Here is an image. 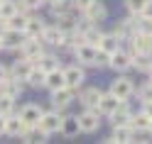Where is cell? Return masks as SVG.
<instances>
[{
  "mask_svg": "<svg viewBox=\"0 0 152 144\" xmlns=\"http://www.w3.org/2000/svg\"><path fill=\"white\" fill-rule=\"evenodd\" d=\"M17 51H20L22 59L37 64V61H39V56L44 54V42L39 39V37H25V42H22V46Z\"/></svg>",
  "mask_w": 152,
  "mask_h": 144,
  "instance_id": "6da1fadb",
  "label": "cell"
},
{
  "mask_svg": "<svg viewBox=\"0 0 152 144\" xmlns=\"http://www.w3.org/2000/svg\"><path fill=\"white\" fill-rule=\"evenodd\" d=\"M61 120H64V115H61V110H44L42 112V117H39V127L47 132V134H54V132H59L61 130Z\"/></svg>",
  "mask_w": 152,
  "mask_h": 144,
  "instance_id": "7a4b0ae2",
  "label": "cell"
},
{
  "mask_svg": "<svg viewBox=\"0 0 152 144\" xmlns=\"http://www.w3.org/2000/svg\"><path fill=\"white\" fill-rule=\"evenodd\" d=\"M108 93H113L118 100H128L132 93H135V83H132L128 76H118L115 81H110V90Z\"/></svg>",
  "mask_w": 152,
  "mask_h": 144,
  "instance_id": "3957f363",
  "label": "cell"
},
{
  "mask_svg": "<svg viewBox=\"0 0 152 144\" xmlns=\"http://www.w3.org/2000/svg\"><path fill=\"white\" fill-rule=\"evenodd\" d=\"M76 120H79V130L86 134L98 132V127H101V112L98 110H83L81 115H76Z\"/></svg>",
  "mask_w": 152,
  "mask_h": 144,
  "instance_id": "277c9868",
  "label": "cell"
},
{
  "mask_svg": "<svg viewBox=\"0 0 152 144\" xmlns=\"http://www.w3.org/2000/svg\"><path fill=\"white\" fill-rule=\"evenodd\" d=\"M81 17H83L86 22H91V25H101V22L108 17V7H106V3H101V0H93L86 10L81 12Z\"/></svg>",
  "mask_w": 152,
  "mask_h": 144,
  "instance_id": "5b68a950",
  "label": "cell"
},
{
  "mask_svg": "<svg viewBox=\"0 0 152 144\" xmlns=\"http://www.w3.org/2000/svg\"><path fill=\"white\" fill-rule=\"evenodd\" d=\"M83 81H86V71H83L81 64H74V66H66L64 69V83L69 85V88L79 90L83 85Z\"/></svg>",
  "mask_w": 152,
  "mask_h": 144,
  "instance_id": "8992f818",
  "label": "cell"
},
{
  "mask_svg": "<svg viewBox=\"0 0 152 144\" xmlns=\"http://www.w3.org/2000/svg\"><path fill=\"white\" fill-rule=\"evenodd\" d=\"M76 93H79V90L69 88V85H61V88L52 90V105H54L56 110H66L71 105V100L76 98Z\"/></svg>",
  "mask_w": 152,
  "mask_h": 144,
  "instance_id": "52a82bcc",
  "label": "cell"
},
{
  "mask_svg": "<svg viewBox=\"0 0 152 144\" xmlns=\"http://www.w3.org/2000/svg\"><path fill=\"white\" fill-rule=\"evenodd\" d=\"M108 66H110L113 71H118V73H125L128 69H132V54L125 51V49H115V51L110 54Z\"/></svg>",
  "mask_w": 152,
  "mask_h": 144,
  "instance_id": "ba28073f",
  "label": "cell"
},
{
  "mask_svg": "<svg viewBox=\"0 0 152 144\" xmlns=\"http://www.w3.org/2000/svg\"><path fill=\"white\" fill-rule=\"evenodd\" d=\"M137 17H140V15H130V17H125V20H120V22L115 25V30H113V34H115L120 42L130 39V37L137 32Z\"/></svg>",
  "mask_w": 152,
  "mask_h": 144,
  "instance_id": "9c48e42d",
  "label": "cell"
},
{
  "mask_svg": "<svg viewBox=\"0 0 152 144\" xmlns=\"http://www.w3.org/2000/svg\"><path fill=\"white\" fill-rule=\"evenodd\" d=\"M42 112H44L42 105H37V103H27V105H22V108H20V112H17V115H20V120L25 122V127H32V124L39 122Z\"/></svg>",
  "mask_w": 152,
  "mask_h": 144,
  "instance_id": "30bf717a",
  "label": "cell"
},
{
  "mask_svg": "<svg viewBox=\"0 0 152 144\" xmlns=\"http://www.w3.org/2000/svg\"><path fill=\"white\" fill-rule=\"evenodd\" d=\"M96 49L98 46H91L86 42H81V44H76L74 46V56H76V61H79L81 66H93V59H96Z\"/></svg>",
  "mask_w": 152,
  "mask_h": 144,
  "instance_id": "8fae6325",
  "label": "cell"
},
{
  "mask_svg": "<svg viewBox=\"0 0 152 144\" xmlns=\"http://www.w3.org/2000/svg\"><path fill=\"white\" fill-rule=\"evenodd\" d=\"M3 39V49H10V51H17L25 42V32L22 30H12V27H7L5 34L0 37Z\"/></svg>",
  "mask_w": 152,
  "mask_h": 144,
  "instance_id": "7c38bea8",
  "label": "cell"
},
{
  "mask_svg": "<svg viewBox=\"0 0 152 144\" xmlns=\"http://www.w3.org/2000/svg\"><path fill=\"white\" fill-rule=\"evenodd\" d=\"M128 142H135V132L130 130V124L113 127V134L106 139V144H128Z\"/></svg>",
  "mask_w": 152,
  "mask_h": 144,
  "instance_id": "4fadbf2b",
  "label": "cell"
},
{
  "mask_svg": "<svg viewBox=\"0 0 152 144\" xmlns=\"http://www.w3.org/2000/svg\"><path fill=\"white\" fill-rule=\"evenodd\" d=\"M7 71H10V78H17V81H27V76H30V71H32V61H27V59H17L12 66H7Z\"/></svg>",
  "mask_w": 152,
  "mask_h": 144,
  "instance_id": "5bb4252c",
  "label": "cell"
},
{
  "mask_svg": "<svg viewBox=\"0 0 152 144\" xmlns=\"http://www.w3.org/2000/svg\"><path fill=\"white\" fill-rule=\"evenodd\" d=\"M101 88H83L79 93V103L83 105V110H96V105L101 100Z\"/></svg>",
  "mask_w": 152,
  "mask_h": 144,
  "instance_id": "9a60e30c",
  "label": "cell"
},
{
  "mask_svg": "<svg viewBox=\"0 0 152 144\" xmlns=\"http://www.w3.org/2000/svg\"><path fill=\"white\" fill-rule=\"evenodd\" d=\"M118 98L113 93H101V100H98V105H96V110L101 112V117H108L110 112H115L118 110Z\"/></svg>",
  "mask_w": 152,
  "mask_h": 144,
  "instance_id": "2e32d148",
  "label": "cell"
},
{
  "mask_svg": "<svg viewBox=\"0 0 152 144\" xmlns=\"http://www.w3.org/2000/svg\"><path fill=\"white\" fill-rule=\"evenodd\" d=\"M135 51H140V54H152V42H150L147 34L135 32V34L130 37V54H135Z\"/></svg>",
  "mask_w": 152,
  "mask_h": 144,
  "instance_id": "e0dca14e",
  "label": "cell"
},
{
  "mask_svg": "<svg viewBox=\"0 0 152 144\" xmlns=\"http://www.w3.org/2000/svg\"><path fill=\"white\" fill-rule=\"evenodd\" d=\"M20 139L27 142V144H37V142H47L49 134H47L39 124H32V127H25V132L20 134Z\"/></svg>",
  "mask_w": 152,
  "mask_h": 144,
  "instance_id": "ac0fdd59",
  "label": "cell"
},
{
  "mask_svg": "<svg viewBox=\"0 0 152 144\" xmlns=\"http://www.w3.org/2000/svg\"><path fill=\"white\" fill-rule=\"evenodd\" d=\"M64 83V69L61 66H54V69L47 71V78H44V88H49V90H56V88H61Z\"/></svg>",
  "mask_w": 152,
  "mask_h": 144,
  "instance_id": "d6986e66",
  "label": "cell"
},
{
  "mask_svg": "<svg viewBox=\"0 0 152 144\" xmlns=\"http://www.w3.org/2000/svg\"><path fill=\"white\" fill-rule=\"evenodd\" d=\"M22 132H25V122L20 120V115H17V112L7 115V117H5V134H7V137H20Z\"/></svg>",
  "mask_w": 152,
  "mask_h": 144,
  "instance_id": "ffe728a7",
  "label": "cell"
},
{
  "mask_svg": "<svg viewBox=\"0 0 152 144\" xmlns=\"http://www.w3.org/2000/svg\"><path fill=\"white\" fill-rule=\"evenodd\" d=\"M128 124H130V130H132V132H137V134H145V132L150 130V117H147V115L142 112V110H140V112H132Z\"/></svg>",
  "mask_w": 152,
  "mask_h": 144,
  "instance_id": "44dd1931",
  "label": "cell"
},
{
  "mask_svg": "<svg viewBox=\"0 0 152 144\" xmlns=\"http://www.w3.org/2000/svg\"><path fill=\"white\" fill-rule=\"evenodd\" d=\"M61 37H64V32H61L56 25H47L39 39H42L44 44H49V46H59V44H61Z\"/></svg>",
  "mask_w": 152,
  "mask_h": 144,
  "instance_id": "7402d4cb",
  "label": "cell"
},
{
  "mask_svg": "<svg viewBox=\"0 0 152 144\" xmlns=\"http://www.w3.org/2000/svg\"><path fill=\"white\" fill-rule=\"evenodd\" d=\"M44 27H47V22L42 20V17L30 15V20H27V25H25V37H42Z\"/></svg>",
  "mask_w": 152,
  "mask_h": 144,
  "instance_id": "603a6c76",
  "label": "cell"
},
{
  "mask_svg": "<svg viewBox=\"0 0 152 144\" xmlns=\"http://www.w3.org/2000/svg\"><path fill=\"white\" fill-rule=\"evenodd\" d=\"M81 37H83V42H86V44L98 46V44H101V37H103V30H101L98 25H88L86 30L81 32Z\"/></svg>",
  "mask_w": 152,
  "mask_h": 144,
  "instance_id": "cb8c5ba5",
  "label": "cell"
},
{
  "mask_svg": "<svg viewBox=\"0 0 152 144\" xmlns=\"http://www.w3.org/2000/svg\"><path fill=\"white\" fill-rule=\"evenodd\" d=\"M132 69H137L142 73H150V69H152V54L135 51V54H132Z\"/></svg>",
  "mask_w": 152,
  "mask_h": 144,
  "instance_id": "d4e9b609",
  "label": "cell"
},
{
  "mask_svg": "<svg viewBox=\"0 0 152 144\" xmlns=\"http://www.w3.org/2000/svg\"><path fill=\"white\" fill-rule=\"evenodd\" d=\"M44 78H47V71L39 69L37 64H32V71H30V76H27L25 83H30L32 88H44Z\"/></svg>",
  "mask_w": 152,
  "mask_h": 144,
  "instance_id": "484cf974",
  "label": "cell"
},
{
  "mask_svg": "<svg viewBox=\"0 0 152 144\" xmlns=\"http://www.w3.org/2000/svg\"><path fill=\"white\" fill-rule=\"evenodd\" d=\"M22 81H17V78H7V81H3V95H10V98H20L22 95Z\"/></svg>",
  "mask_w": 152,
  "mask_h": 144,
  "instance_id": "4316f807",
  "label": "cell"
},
{
  "mask_svg": "<svg viewBox=\"0 0 152 144\" xmlns=\"http://www.w3.org/2000/svg\"><path fill=\"white\" fill-rule=\"evenodd\" d=\"M59 132L64 134L66 139L76 137V134L81 132V130H79V120H76V117H64V120H61V130H59Z\"/></svg>",
  "mask_w": 152,
  "mask_h": 144,
  "instance_id": "83f0119b",
  "label": "cell"
},
{
  "mask_svg": "<svg viewBox=\"0 0 152 144\" xmlns=\"http://www.w3.org/2000/svg\"><path fill=\"white\" fill-rule=\"evenodd\" d=\"M98 49H103V51H108V54H113V51H115V49H120V39H118V37L115 34H106V32H103V37H101V44H98Z\"/></svg>",
  "mask_w": 152,
  "mask_h": 144,
  "instance_id": "f1b7e54d",
  "label": "cell"
},
{
  "mask_svg": "<svg viewBox=\"0 0 152 144\" xmlns=\"http://www.w3.org/2000/svg\"><path fill=\"white\" fill-rule=\"evenodd\" d=\"M130 115H132L130 108H118L115 112H110L108 117H110V124H113V127H118V124H128V122H130Z\"/></svg>",
  "mask_w": 152,
  "mask_h": 144,
  "instance_id": "f546056e",
  "label": "cell"
},
{
  "mask_svg": "<svg viewBox=\"0 0 152 144\" xmlns=\"http://www.w3.org/2000/svg\"><path fill=\"white\" fill-rule=\"evenodd\" d=\"M30 15H34V12H15L10 20H7V27H12V30H22V32H25V25H27V20H30Z\"/></svg>",
  "mask_w": 152,
  "mask_h": 144,
  "instance_id": "4dcf8cb0",
  "label": "cell"
},
{
  "mask_svg": "<svg viewBox=\"0 0 152 144\" xmlns=\"http://www.w3.org/2000/svg\"><path fill=\"white\" fill-rule=\"evenodd\" d=\"M17 12V0H0V17L3 20H10Z\"/></svg>",
  "mask_w": 152,
  "mask_h": 144,
  "instance_id": "1f68e13d",
  "label": "cell"
},
{
  "mask_svg": "<svg viewBox=\"0 0 152 144\" xmlns=\"http://www.w3.org/2000/svg\"><path fill=\"white\" fill-rule=\"evenodd\" d=\"M15 112V98H10V95H0V115L3 117H7V115Z\"/></svg>",
  "mask_w": 152,
  "mask_h": 144,
  "instance_id": "d6a6232c",
  "label": "cell"
},
{
  "mask_svg": "<svg viewBox=\"0 0 152 144\" xmlns=\"http://www.w3.org/2000/svg\"><path fill=\"white\" fill-rule=\"evenodd\" d=\"M56 61H59V59H56L54 54H47V51H44V54L39 56V61H37V66H39V69H44V71H49V69H54V66H59Z\"/></svg>",
  "mask_w": 152,
  "mask_h": 144,
  "instance_id": "836d02e7",
  "label": "cell"
},
{
  "mask_svg": "<svg viewBox=\"0 0 152 144\" xmlns=\"http://www.w3.org/2000/svg\"><path fill=\"white\" fill-rule=\"evenodd\" d=\"M145 5H147V0H125V7L130 15H140L145 10Z\"/></svg>",
  "mask_w": 152,
  "mask_h": 144,
  "instance_id": "e575fe53",
  "label": "cell"
},
{
  "mask_svg": "<svg viewBox=\"0 0 152 144\" xmlns=\"http://www.w3.org/2000/svg\"><path fill=\"white\" fill-rule=\"evenodd\" d=\"M110 61V54L103 51V49H96V59H93V66H98V69H106Z\"/></svg>",
  "mask_w": 152,
  "mask_h": 144,
  "instance_id": "d590c367",
  "label": "cell"
},
{
  "mask_svg": "<svg viewBox=\"0 0 152 144\" xmlns=\"http://www.w3.org/2000/svg\"><path fill=\"white\" fill-rule=\"evenodd\" d=\"M137 98H140V103L152 100V81H147L145 85H140V88H137Z\"/></svg>",
  "mask_w": 152,
  "mask_h": 144,
  "instance_id": "8d00e7d4",
  "label": "cell"
},
{
  "mask_svg": "<svg viewBox=\"0 0 152 144\" xmlns=\"http://www.w3.org/2000/svg\"><path fill=\"white\" fill-rule=\"evenodd\" d=\"M137 32L150 37V34H152V20H147V17L140 15V17H137Z\"/></svg>",
  "mask_w": 152,
  "mask_h": 144,
  "instance_id": "74e56055",
  "label": "cell"
},
{
  "mask_svg": "<svg viewBox=\"0 0 152 144\" xmlns=\"http://www.w3.org/2000/svg\"><path fill=\"white\" fill-rule=\"evenodd\" d=\"M91 3H93V0H71L69 5L74 7V10H79V12H83V10H86V7L91 5Z\"/></svg>",
  "mask_w": 152,
  "mask_h": 144,
  "instance_id": "f35d334b",
  "label": "cell"
},
{
  "mask_svg": "<svg viewBox=\"0 0 152 144\" xmlns=\"http://www.w3.org/2000/svg\"><path fill=\"white\" fill-rule=\"evenodd\" d=\"M25 7H30V10H39V7L44 5V0H22Z\"/></svg>",
  "mask_w": 152,
  "mask_h": 144,
  "instance_id": "ab89813d",
  "label": "cell"
},
{
  "mask_svg": "<svg viewBox=\"0 0 152 144\" xmlns=\"http://www.w3.org/2000/svg\"><path fill=\"white\" fill-rule=\"evenodd\" d=\"M7 78H10V71H7V66H5V64H0V83L7 81Z\"/></svg>",
  "mask_w": 152,
  "mask_h": 144,
  "instance_id": "60d3db41",
  "label": "cell"
},
{
  "mask_svg": "<svg viewBox=\"0 0 152 144\" xmlns=\"http://www.w3.org/2000/svg\"><path fill=\"white\" fill-rule=\"evenodd\" d=\"M142 17H147V20H152V0H147V5H145V10L140 12Z\"/></svg>",
  "mask_w": 152,
  "mask_h": 144,
  "instance_id": "b9f144b4",
  "label": "cell"
},
{
  "mask_svg": "<svg viewBox=\"0 0 152 144\" xmlns=\"http://www.w3.org/2000/svg\"><path fill=\"white\" fill-rule=\"evenodd\" d=\"M142 112H145L147 117L152 120V100H147V103H142Z\"/></svg>",
  "mask_w": 152,
  "mask_h": 144,
  "instance_id": "7bdbcfd3",
  "label": "cell"
},
{
  "mask_svg": "<svg viewBox=\"0 0 152 144\" xmlns=\"http://www.w3.org/2000/svg\"><path fill=\"white\" fill-rule=\"evenodd\" d=\"M5 30H7V20H3V17H0V37L5 34Z\"/></svg>",
  "mask_w": 152,
  "mask_h": 144,
  "instance_id": "ee69618b",
  "label": "cell"
},
{
  "mask_svg": "<svg viewBox=\"0 0 152 144\" xmlns=\"http://www.w3.org/2000/svg\"><path fill=\"white\" fill-rule=\"evenodd\" d=\"M0 134H5V117L0 115Z\"/></svg>",
  "mask_w": 152,
  "mask_h": 144,
  "instance_id": "f6af8a7d",
  "label": "cell"
},
{
  "mask_svg": "<svg viewBox=\"0 0 152 144\" xmlns=\"http://www.w3.org/2000/svg\"><path fill=\"white\" fill-rule=\"evenodd\" d=\"M147 132H150V134H152V120H150V130H147Z\"/></svg>",
  "mask_w": 152,
  "mask_h": 144,
  "instance_id": "bcb514c9",
  "label": "cell"
},
{
  "mask_svg": "<svg viewBox=\"0 0 152 144\" xmlns=\"http://www.w3.org/2000/svg\"><path fill=\"white\" fill-rule=\"evenodd\" d=\"M0 51H3V39H0Z\"/></svg>",
  "mask_w": 152,
  "mask_h": 144,
  "instance_id": "7dc6e473",
  "label": "cell"
},
{
  "mask_svg": "<svg viewBox=\"0 0 152 144\" xmlns=\"http://www.w3.org/2000/svg\"><path fill=\"white\" fill-rule=\"evenodd\" d=\"M150 42H152V34H150Z\"/></svg>",
  "mask_w": 152,
  "mask_h": 144,
  "instance_id": "c3c4849f",
  "label": "cell"
},
{
  "mask_svg": "<svg viewBox=\"0 0 152 144\" xmlns=\"http://www.w3.org/2000/svg\"><path fill=\"white\" fill-rule=\"evenodd\" d=\"M150 76H152V69H150Z\"/></svg>",
  "mask_w": 152,
  "mask_h": 144,
  "instance_id": "681fc988",
  "label": "cell"
}]
</instances>
